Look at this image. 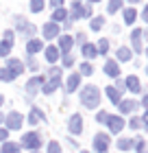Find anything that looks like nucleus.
<instances>
[{"label": "nucleus", "instance_id": "1", "mask_svg": "<svg viewBox=\"0 0 148 153\" xmlns=\"http://www.w3.org/2000/svg\"><path fill=\"white\" fill-rule=\"evenodd\" d=\"M98 101H100V94H98V88H94V85H87L85 90L81 92V103L85 107H89V109H94V107H98Z\"/></svg>", "mask_w": 148, "mask_h": 153}, {"label": "nucleus", "instance_id": "2", "mask_svg": "<svg viewBox=\"0 0 148 153\" xmlns=\"http://www.w3.org/2000/svg\"><path fill=\"white\" fill-rule=\"evenodd\" d=\"M94 147H96L98 153H105V151H107V147H109V136H107V134H98V136L94 138Z\"/></svg>", "mask_w": 148, "mask_h": 153}, {"label": "nucleus", "instance_id": "3", "mask_svg": "<svg viewBox=\"0 0 148 153\" xmlns=\"http://www.w3.org/2000/svg\"><path fill=\"white\" fill-rule=\"evenodd\" d=\"M107 125H109V129L113 131V134H118V131H122L124 120L120 116H107Z\"/></svg>", "mask_w": 148, "mask_h": 153}, {"label": "nucleus", "instance_id": "4", "mask_svg": "<svg viewBox=\"0 0 148 153\" xmlns=\"http://www.w3.org/2000/svg\"><path fill=\"white\" fill-rule=\"evenodd\" d=\"M81 129H83V118L79 114H74L70 118V131H72V134H81Z\"/></svg>", "mask_w": 148, "mask_h": 153}, {"label": "nucleus", "instance_id": "5", "mask_svg": "<svg viewBox=\"0 0 148 153\" xmlns=\"http://www.w3.org/2000/svg\"><path fill=\"white\" fill-rule=\"evenodd\" d=\"M22 142H24V147H31V149H37V147H39L37 134H26V136L22 138Z\"/></svg>", "mask_w": 148, "mask_h": 153}, {"label": "nucleus", "instance_id": "6", "mask_svg": "<svg viewBox=\"0 0 148 153\" xmlns=\"http://www.w3.org/2000/svg\"><path fill=\"white\" fill-rule=\"evenodd\" d=\"M7 123H9L11 129H20V125H22V116H20L18 112H13L9 118H7Z\"/></svg>", "mask_w": 148, "mask_h": 153}, {"label": "nucleus", "instance_id": "7", "mask_svg": "<svg viewBox=\"0 0 148 153\" xmlns=\"http://www.w3.org/2000/svg\"><path fill=\"white\" fill-rule=\"evenodd\" d=\"M133 109H137V103L135 101H120V112L122 114H129Z\"/></svg>", "mask_w": 148, "mask_h": 153}, {"label": "nucleus", "instance_id": "8", "mask_svg": "<svg viewBox=\"0 0 148 153\" xmlns=\"http://www.w3.org/2000/svg\"><path fill=\"white\" fill-rule=\"evenodd\" d=\"M105 72H107L109 76H118L120 74V68H118L116 61H107V64H105Z\"/></svg>", "mask_w": 148, "mask_h": 153}, {"label": "nucleus", "instance_id": "9", "mask_svg": "<svg viewBox=\"0 0 148 153\" xmlns=\"http://www.w3.org/2000/svg\"><path fill=\"white\" fill-rule=\"evenodd\" d=\"M131 37H133V48H135V51L139 53V51H142V31H139V29H135Z\"/></svg>", "mask_w": 148, "mask_h": 153}, {"label": "nucleus", "instance_id": "10", "mask_svg": "<svg viewBox=\"0 0 148 153\" xmlns=\"http://www.w3.org/2000/svg\"><path fill=\"white\" fill-rule=\"evenodd\" d=\"M126 88L131 90V92H139V81H137V76H129V79H126Z\"/></svg>", "mask_w": 148, "mask_h": 153}, {"label": "nucleus", "instance_id": "11", "mask_svg": "<svg viewBox=\"0 0 148 153\" xmlns=\"http://www.w3.org/2000/svg\"><path fill=\"white\" fill-rule=\"evenodd\" d=\"M9 72H11L13 76H15V74H20V72H22V64H20V61H15V59H13V61H9Z\"/></svg>", "mask_w": 148, "mask_h": 153}, {"label": "nucleus", "instance_id": "12", "mask_svg": "<svg viewBox=\"0 0 148 153\" xmlns=\"http://www.w3.org/2000/svg\"><path fill=\"white\" fill-rule=\"evenodd\" d=\"M79 81H81V74H72V76H70V81H68V92H74V88L79 85Z\"/></svg>", "mask_w": 148, "mask_h": 153}, {"label": "nucleus", "instance_id": "13", "mask_svg": "<svg viewBox=\"0 0 148 153\" xmlns=\"http://www.w3.org/2000/svg\"><path fill=\"white\" fill-rule=\"evenodd\" d=\"M107 96H109L113 103H120V92H118L116 88H107Z\"/></svg>", "mask_w": 148, "mask_h": 153}, {"label": "nucleus", "instance_id": "14", "mask_svg": "<svg viewBox=\"0 0 148 153\" xmlns=\"http://www.w3.org/2000/svg\"><path fill=\"white\" fill-rule=\"evenodd\" d=\"M118 59L120 61H129L131 59V51H129V48H120V51H118Z\"/></svg>", "mask_w": 148, "mask_h": 153}, {"label": "nucleus", "instance_id": "15", "mask_svg": "<svg viewBox=\"0 0 148 153\" xmlns=\"http://www.w3.org/2000/svg\"><path fill=\"white\" fill-rule=\"evenodd\" d=\"M135 16H137V13H135V9H126V11H124V22H126V24H133Z\"/></svg>", "mask_w": 148, "mask_h": 153}, {"label": "nucleus", "instance_id": "16", "mask_svg": "<svg viewBox=\"0 0 148 153\" xmlns=\"http://www.w3.org/2000/svg\"><path fill=\"white\" fill-rule=\"evenodd\" d=\"M98 51H96V46H91V44H85L83 46V55H85V57H94Z\"/></svg>", "mask_w": 148, "mask_h": 153}, {"label": "nucleus", "instance_id": "17", "mask_svg": "<svg viewBox=\"0 0 148 153\" xmlns=\"http://www.w3.org/2000/svg\"><path fill=\"white\" fill-rule=\"evenodd\" d=\"M59 46H61V51H70V46H72V37H61V42H59Z\"/></svg>", "mask_w": 148, "mask_h": 153}, {"label": "nucleus", "instance_id": "18", "mask_svg": "<svg viewBox=\"0 0 148 153\" xmlns=\"http://www.w3.org/2000/svg\"><path fill=\"white\" fill-rule=\"evenodd\" d=\"M44 33H46V37H52V35H57V24H48L46 29H44Z\"/></svg>", "mask_w": 148, "mask_h": 153}, {"label": "nucleus", "instance_id": "19", "mask_svg": "<svg viewBox=\"0 0 148 153\" xmlns=\"http://www.w3.org/2000/svg\"><path fill=\"white\" fill-rule=\"evenodd\" d=\"M13 46V42H2V44H0V55H7V53H9V48Z\"/></svg>", "mask_w": 148, "mask_h": 153}, {"label": "nucleus", "instance_id": "20", "mask_svg": "<svg viewBox=\"0 0 148 153\" xmlns=\"http://www.w3.org/2000/svg\"><path fill=\"white\" fill-rule=\"evenodd\" d=\"M39 48H41V42L35 39V42H31V44L26 46V51H29V53H35V51H39Z\"/></svg>", "mask_w": 148, "mask_h": 153}, {"label": "nucleus", "instance_id": "21", "mask_svg": "<svg viewBox=\"0 0 148 153\" xmlns=\"http://www.w3.org/2000/svg\"><path fill=\"white\" fill-rule=\"evenodd\" d=\"M120 4H122V0H111L109 2V13H116L120 9Z\"/></svg>", "mask_w": 148, "mask_h": 153}, {"label": "nucleus", "instance_id": "22", "mask_svg": "<svg viewBox=\"0 0 148 153\" xmlns=\"http://www.w3.org/2000/svg\"><path fill=\"white\" fill-rule=\"evenodd\" d=\"M2 153H18V144H4V147H2Z\"/></svg>", "mask_w": 148, "mask_h": 153}, {"label": "nucleus", "instance_id": "23", "mask_svg": "<svg viewBox=\"0 0 148 153\" xmlns=\"http://www.w3.org/2000/svg\"><path fill=\"white\" fill-rule=\"evenodd\" d=\"M46 55H48V57H46L48 61H54V59H57V55H59V53H57V48H48V51H46Z\"/></svg>", "mask_w": 148, "mask_h": 153}, {"label": "nucleus", "instance_id": "24", "mask_svg": "<svg viewBox=\"0 0 148 153\" xmlns=\"http://www.w3.org/2000/svg\"><path fill=\"white\" fill-rule=\"evenodd\" d=\"M118 149H122V151H126V149H131V140H126V138H122V140L118 142Z\"/></svg>", "mask_w": 148, "mask_h": 153}, {"label": "nucleus", "instance_id": "25", "mask_svg": "<svg viewBox=\"0 0 148 153\" xmlns=\"http://www.w3.org/2000/svg\"><path fill=\"white\" fill-rule=\"evenodd\" d=\"M142 127V118H131V129H139Z\"/></svg>", "mask_w": 148, "mask_h": 153}, {"label": "nucleus", "instance_id": "26", "mask_svg": "<svg viewBox=\"0 0 148 153\" xmlns=\"http://www.w3.org/2000/svg\"><path fill=\"white\" fill-rule=\"evenodd\" d=\"M107 48H109L107 39H100V44H98V48H96V51H100V53H107Z\"/></svg>", "mask_w": 148, "mask_h": 153}, {"label": "nucleus", "instance_id": "27", "mask_svg": "<svg viewBox=\"0 0 148 153\" xmlns=\"http://www.w3.org/2000/svg\"><path fill=\"white\" fill-rule=\"evenodd\" d=\"M100 26H102V18H94V22H91V29H94V31H98Z\"/></svg>", "mask_w": 148, "mask_h": 153}, {"label": "nucleus", "instance_id": "28", "mask_svg": "<svg viewBox=\"0 0 148 153\" xmlns=\"http://www.w3.org/2000/svg\"><path fill=\"white\" fill-rule=\"evenodd\" d=\"M0 79H2V81H9V79H15V76H13L9 70H2V72H0Z\"/></svg>", "mask_w": 148, "mask_h": 153}, {"label": "nucleus", "instance_id": "29", "mask_svg": "<svg viewBox=\"0 0 148 153\" xmlns=\"http://www.w3.org/2000/svg\"><path fill=\"white\" fill-rule=\"evenodd\" d=\"M48 153H61L59 144H57V142H50V147H48Z\"/></svg>", "mask_w": 148, "mask_h": 153}, {"label": "nucleus", "instance_id": "30", "mask_svg": "<svg viewBox=\"0 0 148 153\" xmlns=\"http://www.w3.org/2000/svg\"><path fill=\"white\" fill-rule=\"evenodd\" d=\"M41 2H44V0H31V4H33L31 9H33V11H39V9H41Z\"/></svg>", "mask_w": 148, "mask_h": 153}, {"label": "nucleus", "instance_id": "31", "mask_svg": "<svg viewBox=\"0 0 148 153\" xmlns=\"http://www.w3.org/2000/svg\"><path fill=\"white\" fill-rule=\"evenodd\" d=\"M63 18H66V11H63V9H57V11H54V20H63Z\"/></svg>", "mask_w": 148, "mask_h": 153}, {"label": "nucleus", "instance_id": "32", "mask_svg": "<svg viewBox=\"0 0 148 153\" xmlns=\"http://www.w3.org/2000/svg\"><path fill=\"white\" fill-rule=\"evenodd\" d=\"M81 72H83V74H91V66H89V64H83V66H81Z\"/></svg>", "mask_w": 148, "mask_h": 153}, {"label": "nucleus", "instance_id": "33", "mask_svg": "<svg viewBox=\"0 0 148 153\" xmlns=\"http://www.w3.org/2000/svg\"><path fill=\"white\" fill-rule=\"evenodd\" d=\"M135 149H137V153H146V147H144L142 140H137V147H135Z\"/></svg>", "mask_w": 148, "mask_h": 153}, {"label": "nucleus", "instance_id": "34", "mask_svg": "<svg viewBox=\"0 0 148 153\" xmlns=\"http://www.w3.org/2000/svg\"><path fill=\"white\" fill-rule=\"evenodd\" d=\"M72 64H74L72 57H66V59H63V66H72Z\"/></svg>", "mask_w": 148, "mask_h": 153}, {"label": "nucleus", "instance_id": "35", "mask_svg": "<svg viewBox=\"0 0 148 153\" xmlns=\"http://www.w3.org/2000/svg\"><path fill=\"white\" fill-rule=\"evenodd\" d=\"M98 120H100V123H107V114L100 112V114H98Z\"/></svg>", "mask_w": 148, "mask_h": 153}, {"label": "nucleus", "instance_id": "36", "mask_svg": "<svg viewBox=\"0 0 148 153\" xmlns=\"http://www.w3.org/2000/svg\"><path fill=\"white\" fill-rule=\"evenodd\" d=\"M142 18H144V22H148V4H146V9H144V13H142Z\"/></svg>", "mask_w": 148, "mask_h": 153}, {"label": "nucleus", "instance_id": "37", "mask_svg": "<svg viewBox=\"0 0 148 153\" xmlns=\"http://www.w3.org/2000/svg\"><path fill=\"white\" fill-rule=\"evenodd\" d=\"M142 125H146V127H148V112L144 114V118H142Z\"/></svg>", "mask_w": 148, "mask_h": 153}, {"label": "nucleus", "instance_id": "38", "mask_svg": "<svg viewBox=\"0 0 148 153\" xmlns=\"http://www.w3.org/2000/svg\"><path fill=\"white\" fill-rule=\"evenodd\" d=\"M4 136H7V129H0V140H4Z\"/></svg>", "mask_w": 148, "mask_h": 153}, {"label": "nucleus", "instance_id": "39", "mask_svg": "<svg viewBox=\"0 0 148 153\" xmlns=\"http://www.w3.org/2000/svg\"><path fill=\"white\" fill-rule=\"evenodd\" d=\"M142 103H144V105L148 107V94H146V96H144V99H142Z\"/></svg>", "mask_w": 148, "mask_h": 153}, {"label": "nucleus", "instance_id": "40", "mask_svg": "<svg viewBox=\"0 0 148 153\" xmlns=\"http://www.w3.org/2000/svg\"><path fill=\"white\" fill-rule=\"evenodd\" d=\"M131 2H137V0H131Z\"/></svg>", "mask_w": 148, "mask_h": 153}, {"label": "nucleus", "instance_id": "41", "mask_svg": "<svg viewBox=\"0 0 148 153\" xmlns=\"http://www.w3.org/2000/svg\"><path fill=\"white\" fill-rule=\"evenodd\" d=\"M0 103H2V96H0Z\"/></svg>", "mask_w": 148, "mask_h": 153}, {"label": "nucleus", "instance_id": "42", "mask_svg": "<svg viewBox=\"0 0 148 153\" xmlns=\"http://www.w3.org/2000/svg\"><path fill=\"white\" fill-rule=\"evenodd\" d=\"M91 2H96V0H91Z\"/></svg>", "mask_w": 148, "mask_h": 153}, {"label": "nucleus", "instance_id": "43", "mask_svg": "<svg viewBox=\"0 0 148 153\" xmlns=\"http://www.w3.org/2000/svg\"><path fill=\"white\" fill-rule=\"evenodd\" d=\"M83 153H87V151H83Z\"/></svg>", "mask_w": 148, "mask_h": 153}, {"label": "nucleus", "instance_id": "44", "mask_svg": "<svg viewBox=\"0 0 148 153\" xmlns=\"http://www.w3.org/2000/svg\"><path fill=\"white\" fill-rule=\"evenodd\" d=\"M146 53H148V51H146Z\"/></svg>", "mask_w": 148, "mask_h": 153}]
</instances>
